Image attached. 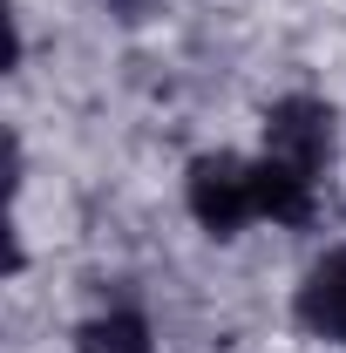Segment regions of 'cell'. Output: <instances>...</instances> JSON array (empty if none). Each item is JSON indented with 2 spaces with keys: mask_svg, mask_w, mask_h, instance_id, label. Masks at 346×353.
I'll list each match as a JSON object with an SVG mask.
<instances>
[{
  "mask_svg": "<svg viewBox=\"0 0 346 353\" xmlns=\"http://www.w3.org/2000/svg\"><path fill=\"white\" fill-rule=\"evenodd\" d=\"M190 218L204 224L211 238H231L252 218H265L258 204V163H238V157H197L190 163Z\"/></svg>",
  "mask_w": 346,
  "mask_h": 353,
  "instance_id": "6da1fadb",
  "label": "cell"
},
{
  "mask_svg": "<svg viewBox=\"0 0 346 353\" xmlns=\"http://www.w3.org/2000/svg\"><path fill=\"white\" fill-rule=\"evenodd\" d=\"M265 157H278V163H292V170L319 176L326 157H333V109L312 102V95L272 102V116H265Z\"/></svg>",
  "mask_w": 346,
  "mask_h": 353,
  "instance_id": "7a4b0ae2",
  "label": "cell"
},
{
  "mask_svg": "<svg viewBox=\"0 0 346 353\" xmlns=\"http://www.w3.org/2000/svg\"><path fill=\"white\" fill-rule=\"evenodd\" d=\"M299 319L319 333V340H346V245H340V252H326V259L305 272Z\"/></svg>",
  "mask_w": 346,
  "mask_h": 353,
  "instance_id": "3957f363",
  "label": "cell"
},
{
  "mask_svg": "<svg viewBox=\"0 0 346 353\" xmlns=\"http://www.w3.org/2000/svg\"><path fill=\"white\" fill-rule=\"evenodd\" d=\"M75 353H156V347H150V326L136 312H102V319L82 326Z\"/></svg>",
  "mask_w": 346,
  "mask_h": 353,
  "instance_id": "277c9868",
  "label": "cell"
},
{
  "mask_svg": "<svg viewBox=\"0 0 346 353\" xmlns=\"http://www.w3.org/2000/svg\"><path fill=\"white\" fill-rule=\"evenodd\" d=\"M109 7H116V14H143L150 0H109Z\"/></svg>",
  "mask_w": 346,
  "mask_h": 353,
  "instance_id": "5b68a950",
  "label": "cell"
}]
</instances>
